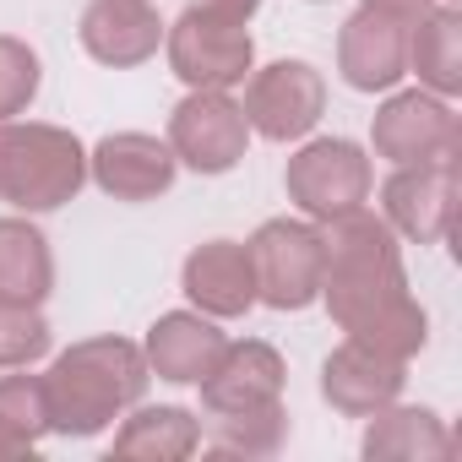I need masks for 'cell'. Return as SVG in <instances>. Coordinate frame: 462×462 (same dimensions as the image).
<instances>
[{"mask_svg": "<svg viewBox=\"0 0 462 462\" xmlns=\"http://www.w3.org/2000/svg\"><path fill=\"white\" fill-rule=\"evenodd\" d=\"M283 185H289V201L310 223H327V217H343V212L365 207L375 174H370V158H365L359 142H348V136H316V142H305L289 158Z\"/></svg>", "mask_w": 462, "mask_h": 462, "instance_id": "8992f818", "label": "cell"}, {"mask_svg": "<svg viewBox=\"0 0 462 462\" xmlns=\"http://www.w3.org/2000/svg\"><path fill=\"white\" fill-rule=\"evenodd\" d=\"M88 185V147L66 125L0 120V201L17 212H55Z\"/></svg>", "mask_w": 462, "mask_h": 462, "instance_id": "3957f363", "label": "cell"}, {"mask_svg": "<svg viewBox=\"0 0 462 462\" xmlns=\"http://www.w3.org/2000/svg\"><path fill=\"white\" fill-rule=\"evenodd\" d=\"M370 147L375 158L397 163H424V158H451L462 152V125L451 115V98H435L430 88L392 93L375 120H370Z\"/></svg>", "mask_w": 462, "mask_h": 462, "instance_id": "30bf717a", "label": "cell"}, {"mask_svg": "<svg viewBox=\"0 0 462 462\" xmlns=\"http://www.w3.org/2000/svg\"><path fill=\"white\" fill-rule=\"evenodd\" d=\"M39 82H44L39 50L12 39V33H0V120L28 115V104L39 98Z\"/></svg>", "mask_w": 462, "mask_h": 462, "instance_id": "cb8c5ba5", "label": "cell"}, {"mask_svg": "<svg viewBox=\"0 0 462 462\" xmlns=\"http://www.w3.org/2000/svg\"><path fill=\"white\" fill-rule=\"evenodd\" d=\"M245 120L267 142H300L327 115V77L310 60H273L245 77Z\"/></svg>", "mask_w": 462, "mask_h": 462, "instance_id": "ba28073f", "label": "cell"}, {"mask_svg": "<svg viewBox=\"0 0 462 462\" xmlns=\"http://www.w3.org/2000/svg\"><path fill=\"white\" fill-rule=\"evenodd\" d=\"M82 50L98 60V66H142L158 55L163 44V17L152 0H88L82 12Z\"/></svg>", "mask_w": 462, "mask_h": 462, "instance_id": "2e32d148", "label": "cell"}, {"mask_svg": "<svg viewBox=\"0 0 462 462\" xmlns=\"http://www.w3.org/2000/svg\"><path fill=\"white\" fill-rule=\"evenodd\" d=\"M223 348H228V332L212 316H201V310H169V316H158L147 327V343H142L147 370L158 381H174V386H196L223 359Z\"/></svg>", "mask_w": 462, "mask_h": 462, "instance_id": "e0dca14e", "label": "cell"}, {"mask_svg": "<svg viewBox=\"0 0 462 462\" xmlns=\"http://www.w3.org/2000/svg\"><path fill=\"white\" fill-rule=\"evenodd\" d=\"M115 451L142 462H185L201 451V419L180 402H136L115 430Z\"/></svg>", "mask_w": 462, "mask_h": 462, "instance_id": "d6986e66", "label": "cell"}, {"mask_svg": "<svg viewBox=\"0 0 462 462\" xmlns=\"http://www.w3.org/2000/svg\"><path fill=\"white\" fill-rule=\"evenodd\" d=\"M365 6H375V12H386V17H397V23H413V17H424L430 6H440V0H365Z\"/></svg>", "mask_w": 462, "mask_h": 462, "instance_id": "4316f807", "label": "cell"}, {"mask_svg": "<svg viewBox=\"0 0 462 462\" xmlns=\"http://www.w3.org/2000/svg\"><path fill=\"white\" fill-rule=\"evenodd\" d=\"M321 240H327L321 300H327L332 321L381 354L413 359L430 337V316L408 294V273H402L392 223L370 207H354V212L321 223Z\"/></svg>", "mask_w": 462, "mask_h": 462, "instance_id": "6da1fadb", "label": "cell"}, {"mask_svg": "<svg viewBox=\"0 0 462 462\" xmlns=\"http://www.w3.org/2000/svg\"><path fill=\"white\" fill-rule=\"evenodd\" d=\"M359 451L370 462H446L451 457V430L440 424L435 408L386 402L381 413H370V430H365Z\"/></svg>", "mask_w": 462, "mask_h": 462, "instance_id": "ac0fdd59", "label": "cell"}, {"mask_svg": "<svg viewBox=\"0 0 462 462\" xmlns=\"http://www.w3.org/2000/svg\"><path fill=\"white\" fill-rule=\"evenodd\" d=\"M190 6L207 17H223V23H251L262 12V0H190Z\"/></svg>", "mask_w": 462, "mask_h": 462, "instance_id": "484cf974", "label": "cell"}, {"mask_svg": "<svg viewBox=\"0 0 462 462\" xmlns=\"http://www.w3.org/2000/svg\"><path fill=\"white\" fill-rule=\"evenodd\" d=\"M201 386V408L207 419H228V413H262L283 402L289 386V365L273 343L245 337V343H228L223 359L196 381Z\"/></svg>", "mask_w": 462, "mask_h": 462, "instance_id": "8fae6325", "label": "cell"}, {"mask_svg": "<svg viewBox=\"0 0 462 462\" xmlns=\"http://www.w3.org/2000/svg\"><path fill=\"white\" fill-rule=\"evenodd\" d=\"M163 142H169L174 163H185L190 174H228L245 158V147H251V120H245V109L228 93L190 88L174 104Z\"/></svg>", "mask_w": 462, "mask_h": 462, "instance_id": "52a82bcc", "label": "cell"}, {"mask_svg": "<svg viewBox=\"0 0 462 462\" xmlns=\"http://www.w3.org/2000/svg\"><path fill=\"white\" fill-rule=\"evenodd\" d=\"M180 289L185 300L212 316V321H235L256 305V267H251V251L240 240H207L185 256L180 267Z\"/></svg>", "mask_w": 462, "mask_h": 462, "instance_id": "9a60e30c", "label": "cell"}, {"mask_svg": "<svg viewBox=\"0 0 462 462\" xmlns=\"http://www.w3.org/2000/svg\"><path fill=\"white\" fill-rule=\"evenodd\" d=\"M0 424H12L28 440H44L50 435L44 375H0Z\"/></svg>", "mask_w": 462, "mask_h": 462, "instance_id": "d4e9b609", "label": "cell"}, {"mask_svg": "<svg viewBox=\"0 0 462 462\" xmlns=\"http://www.w3.org/2000/svg\"><path fill=\"white\" fill-rule=\"evenodd\" d=\"M55 343L44 305H0V365L6 370H28L33 359H44Z\"/></svg>", "mask_w": 462, "mask_h": 462, "instance_id": "603a6c76", "label": "cell"}, {"mask_svg": "<svg viewBox=\"0 0 462 462\" xmlns=\"http://www.w3.org/2000/svg\"><path fill=\"white\" fill-rule=\"evenodd\" d=\"M55 289V251L28 217H0V305H44Z\"/></svg>", "mask_w": 462, "mask_h": 462, "instance_id": "44dd1931", "label": "cell"}, {"mask_svg": "<svg viewBox=\"0 0 462 462\" xmlns=\"http://www.w3.org/2000/svg\"><path fill=\"white\" fill-rule=\"evenodd\" d=\"M283 440H289V413L278 402V408H262V413L212 419V430H207L201 446L212 457H273V451H283Z\"/></svg>", "mask_w": 462, "mask_h": 462, "instance_id": "7402d4cb", "label": "cell"}, {"mask_svg": "<svg viewBox=\"0 0 462 462\" xmlns=\"http://www.w3.org/2000/svg\"><path fill=\"white\" fill-rule=\"evenodd\" d=\"M408 71L435 98L462 93V12L457 6L440 0V6H430L424 17L408 23Z\"/></svg>", "mask_w": 462, "mask_h": 462, "instance_id": "ffe728a7", "label": "cell"}, {"mask_svg": "<svg viewBox=\"0 0 462 462\" xmlns=\"http://www.w3.org/2000/svg\"><path fill=\"white\" fill-rule=\"evenodd\" d=\"M33 451H39V440L17 435L12 424H0V462H12V457H33Z\"/></svg>", "mask_w": 462, "mask_h": 462, "instance_id": "83f0119b", "label": "cell"}, {"mask_svg": "<svg viewBox=\"0 0 462 462\" xmlns=\"http://www.w3.org/2000/svg\"><path fill=\"white\" fill-rule=\"evenodd\" d=\"M174 174H180V163H174L169 142H158L147 131H109L88 152V180L115 201H158V196H169Z\"/></svg>", "mask_w": 462, "mask_h": 462, "instance_id": "4fadbf2b", "label": "cell"}, {"mask_svg": "<svg viewBox=\"0 0 462 462\" xmlns=\"http://www.w3.org/2000/svg\"><path fill=\"white\" fill-rule=\"evenodd\" d=\"M251 267H256V305L267 310H305L321 300V273H327V240L321 223L310 217H267L245 240Z\"/></svg>", "mask_w": 462, "mask_h": 462, "instance_id": "277c9868", "label": "cell"}, {"mask_svg": "<svg viewBox=\"0 0 462 462\" xmlns=\"http://www.w3.org/2000/svg\"><path fill=\"white\" fill-rule=\"evenodd\" d=\"M337 71L354 93H392L408 77V23L359 6L337 33Z\"/></svg>", "mask_w": 462, "mask_h": 462, "instance_id": "5bb4252c", "label": "cell"}, {"mask_svg": "<svg viewBox=\"0 0 462 462\" xmlns=\"http://www.w3.org/2000/svg\"><path fill=\"white\" fill-rule=\"evenodd\" d=\"M163 50H169V71L185 88L228 93L256 71L251 23H223V17H207L196 6H185L174 23H163Z\"/></svg>", "mask_w": 462, "mask_h": 462, "instance_id": "5b68a950", "label": "cell"}, {"mask_svg": "<svg viewBox=\"0 0 462 462\" xmlns=\"http://www.w3.org/2000/svg\"><path fill=\"white\" fill-rule=\"evenodd\" d=\"M147 354L131 337H82L71 343L50 375H44V397H50V435L66 440H93L104 435L115 419H125L142 397H147Z\"/></svg>", "mask_w": 462, "mask_h": 462, "instance_id": "7a4b0ae2", "label": "cell"}, {"mask_svg": "<svg viewBox=\"0 0 462 462\" xmlns=\"http://www.w3.org/2000/svg\"><path fill=\"white\" fill-rule=\"evenodd\" d=\"M402 386H408V359L381 354V348H370L359 337H343L321 365V397L348 419L381 413L386 402L402 397Z\"/></svg>", "mask_w": 462, "mask_h": 462, "instance_id": "7c38bea8", "label": "cell"}, {"mask_svg": "<svg viewBox=\"0 0 462 462\" xmlns=\"http://www.w3.org/2000/svg\"><path fill=\"white\" fill-rule=\"evenodd\" d=\"M457 158H424V163H397L392 180L381 185V217L392 235L413 245H440L457 223Z\"/></svg>", "mask_w": 462, "mask_h": 462, "instance_id": "9c48e42d", "label": "cell"}]
</instances>
